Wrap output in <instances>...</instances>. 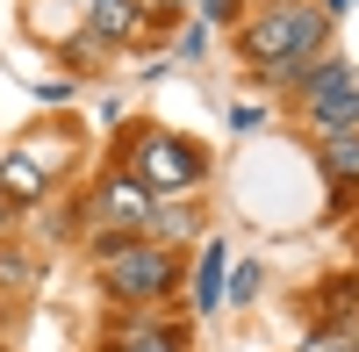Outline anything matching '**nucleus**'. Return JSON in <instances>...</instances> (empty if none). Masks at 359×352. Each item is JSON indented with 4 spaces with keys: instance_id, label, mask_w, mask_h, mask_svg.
<instances>
[{
    "instance_id": "5",
    "label": "nucleus",
    "mask_w": 359,
    "mask_h": 352,
    "mask_svg": "<svg viewBox=\"0 0 359 352\" xmlns=\"http://www.w3.org/2000/svg\"><path fill=\"white\" fill-rule=\"evenodd\" d=\"M137 0H86V29L94 36H108V43H123V36H137Z\"/></svg>"
},
{
    "instance_id": "2",
    "label": "nucleus",
    "mask_w": 359,
    "mask_h": 352,
    "mask_svg": "<svg viewBox=\"0 0 359 352\" xmlns=\"http://www.w3.org/2000/svg\"><path fill=\"white\" fill-rule=\"evenodd\" d=\"M101 280H108V295H123V302H158L172 287V252L165 245H115L101 259Z\"/></svg>"
},
{
    "instance_id": "6",
    "label": "nucleus",
    "mask_w": 359,
    "mask_h": 352,
    "mask_svg": "<svg viewBox=\"0 0 359 352\" xmlns=\"http://www.w3.org/2000/svg\"><path fill=\"white\" fill-rule=\"evenodd\" d=\"M101 216H108V223H144V216H151V194H144L137 180H115V187L101 194Z\"/></svg>"
},
{
    "instance_id": "7",
    "label": "nucleus",
    "mask_w": 359,
    "mask_h": 352,
    "mask_svg": "<svg viewBox=\"0 0 359 352\" xmlns=\"http://www.w3.org/2000/svg\"><path fill=\"white\" fill-rule=\"evenodd\" d=\"M0 194H8V201H36V194H43V172H36L29 151H15L8 165H0Z\"/></svg>"
},
{
    "instance_id": "12",
    "label": "nucleus",
    "mask_w": 359,
    "mask_h": 352,
    "mask_svg": "<svg viewBox=\"0 0 359 352\" xmlns=\"http://www.w3.org/2000/svg\"><path fill=\"white\" fill-rule=\"evenodd\" d=\"M123 352H180L172 338H137V345H123Z\"/></svg>"
},
{
    "instance_id": "8",
    "label": "nucleus",
    "mask_w": 359,
    "mask_h": 352,
    "mask_svg": "<svg viewBox=\"0 0 359 352\" xmlns=\"http://www.w3.org/2000/svg\"><path fill=\"white\" fill-rule=\"evenodd\" d=\"M216 302H223V245H208L194 273V309H216Z\"/></svg>"
},
{
    "instance_id": "11",
    "label": "nucleus",
    "mask_w": 359,
    "mask_h": 352,
    "mask_svg": "<svg viewBox=\"0 0 359 352\" xmlns=\"http://www.w3.org/2000/svg\"><path fill=\"white\" fill-rule=\"evenodd\" d=\"M158 230H165V238H187L194 216H187V209H158Z\"/></svg>"
},
{
    "instance_id": "13",
    "label": "nucleus",
    "mask_w": 359,
    "mask_h": 352,
    "mask_svg": "<svg viewBox=\"0 0 359 352\" xmlns=\"http://www.w3.org/2000/svg\"><path fill=\"white\" fill-rule=\"evenodd\" d=\"M323 8H345V0H323Z\"/></svg>"
},
{
    "instance_id": "1",
    "label": "nucleus",
    "mask_w": 359,
    "mask_h": 352,
    "mask_svg": "<svg viewBox=\"0 0 359 352\" xmlns=\"http://www.w3.org/2000/svg\"><path fill=\"white\" fill-rule=\"evenodd\" d=\"M316 50H323V8H302V0H273L245 29V57H259L266 72H302Z\"/></svg>"
},
{
    "instance_id": "9",
    "label": "nucleus",
    "mask_w": 359,
    "mask_h": 352,
    "mask_svg": "<svg viewBox=\"0 0 359 352\" xmlns=\"http://www.w3.org/2000/svg\"><path fill=\"white\" fill-rule=\"evenodd\" d=\"M323 172H331V180H359V137H331L323 144Z\"/></svg>"
},
{
    "instance_id": "3",
    "label": "nucleus",
    "mask_w": 359,
    "mask_h": 352,
    "mask_svg": "<svg viewBox=\"0 0 359 352\" xmlns=\"http://www.w3.org/2000/svg\"><path fill=\"white\" fill-rule=\"evenodd\" d=\"M194 180H201V151H194V144L144 137V151H137V187L144 194H187Z\"/></svg>"
},
{
    "instance_id": "10",
    "label": "nucleus",
    "mask_w": 359,
    "mask_h": 352,
    "mask_svg": "<svg viewBox=\"0 0 359 352\" xmlns=\"http://www.w3.org/2000/svg\"><path fill=\"white\" fill-rule=\"evenodd\" d=\"M345 79H352V65H323V72H309V101L331 94V86H345Z\"/></svg>"
},
{
    "instance_id": "4",
    "label": "nucleus",
    "mask_w": 359,
    "mask_h": 352,
    "mask_svg": "<svg viewBox=\"0 0 359 352\" xmlns=\"http://www.w3.org/2000/svg\"><path fill=\"white\" fill-rule=\"evenodd\" d=\"M309 115H316V130H323V137H359V79L331 86V94H316Z\"/></svg>"
}]
</instances>
